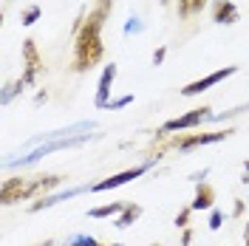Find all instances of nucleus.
I'll use <instances>...</instances> for the list:
<instances>
[{
  "instance_id": "nucleus-30",
  "label": "nucleus",
  "mask_w": 249,
  "mask_h": 246,
  "mask_svg": "<svg viewBox=\"0 0 249 246\" xmlns=\"http://www.w3.org/2000/svg\"><path fill=\"white\" fill-rule=\"evenodd\" d=\"M244 173H249V161H244Z\"/></svg>"
},
{
  "instance_id": "nucleus-1",
  "label": "nucleus",
  "mask_w": 249,
  "mask_h": 246,
  "mask_svg": "<svg viewBox=\"0 0 249 246\" xmlns=\"http://www.w3.org/2000/svg\"><path fill=\"white\" fill-rule=\"evenodd\" d=\"M113 0H96L93 9L85 15L82 26L74 31V57H71V71L74 74H88L96 62L105 57V43H102V26L110 17Z\"/></svg>"
},
{
  "instance_id": "nucleus-27",
  "label": "nucleus",
  "mask_w": 249,
  "mask_h": 246,
  "mask_svg": "<svg viewBox=\"0 0 249 246\" xmlns=\"http://www.w3.org/2000/svg\"><path fill=\"white\" fill-rule=\"evenodd\" d=\"M34 246H54V241H51V238H46L43 244H34Z\"/></svg>"
},
{
  "instance_id": "nucleus-21",
  "label": "nucleus",
  "mask_w": 249,
  "mask_h": 246,
  "mask_svg": "<svg viewBox=\"0 0 249 246\" xmlns=\"http://www.w3.org/2000/svg\"><path fill=\"white\" fill-rule=\"evenodd\" d=\"M142 29H144V26H142V20H139V17H130V20L124 23V34H139Z\"/></svg>"
},
{
  "instance_id": "nucleus-20",
  "label": "nucleus",
  "mask_w": 249,
  "mask_h": 246,
  "mask_svg": "<svg viewBox=\"0 0 249 246\" xmlns=\"http://www.w3.org/2000/svg\"><path fill=\"white\" fill-rule=\"evenodd\" d=\"M207 227H210V229H213V232H218V229H221V227H224V212H221V210H215V207H213V210H210V224H207Z\"/></svg>"
},
{
  "instance_id": "nucleus-11",
  "label": "nucleus",
  "mask_w": 249,
  "mask_h": 246,
  "mask_svg": "<svg viewBox=\"0 0 249 246\" xmlns=\"http://www.w3.org/2000/svg\"><path fill=\"white\" fill-rule=\"evenodd\" d=\"M85 190H91V187H71V190H65V193H54V195H46V198H37V201H31L29 204V212H43V210H48V207L74 198V195L85 193Z\"/></svg>"
},
{
  "instance_id": "nucleus-2",
  "label": "nucleus",
  "mask_w": 249,
  "mask_h": 246,
  "mask_svg": "<svg viewBox=\"0 0 249 246\" xmlns=\"http://www.w3.org/2000/svg\"><path fill=\"white\" fill-rule=\"evenodd\" d=\"M23 60H26V68H23L20 79L12 85V93H23L26 88H31V85L37 82L40 74H43V57H40V51L34 46V40H23Z\"/></svg>"
},
{
  "instance_id": "nucleus-14",
  "label": "nucleus",
  "mask_w": 249,
  "mask_h": 246,
  "mask_svg": "<svg viewBox=\"0 0 249 246\" xmlns=\"http://www.w3.org/2000/svg\"><path fill=\"white\" fill-rule=\"evenodd\" d=\"M139 218H142V207L136 204V201H127V204H124V210L119 212V218L113 221V227H116V229H127V227H130V224H136Z\"/></svg>"
},
{
  "instance_id": "nucleus-6",
  "label": "nucleus",
  "mask_w": 249,
  "mask_h": 246,
  "mask_svg": "<svg viewBox=\"0 0 249 246\" xmlns=\"http://www.w3.org/2000/svg\"><path fill=\"white\" fill-rule=\"evenodd\" d=\"M153 161H156V158L144 161V164H136V167H130V170H122V173H116V176H110V178H102V181L91 184V193H105V190H116V187L127 184V181H133V178L144 176V173L150 170V164H153Z\"/></svg>"
},
{
  "instance_id": "nucleus-25",
  "label": "nucleus",
  "mask_w": 249,
  "mask_h": 246,
  "mask_svg": "<svg viewBox=\"0 0 249 246\" xmlns=\"http://www.w3.org/2000/svg\"><path fill=\"white\" fill-rule=\"evenodd\" d=\"M193 238H196V232L187 227V229L181 232V246H193Z\"/></svg>"
},
{
  "instance_id": "nucleus-33",
  "label": "nucleus",
  "mask_w": 249,
  "mask_h": 246,
  "mask_svg": "<svg viewBox=\"0 0 249 246\" xmlns=\"http://www.w3.org/2000/svg\"><path fill=\"white\" fill-rule=\"evenodd\" d=\"M153 246H159V244H153Z\"/></svg>"
},
{
  "instance_id": "nucleus-3",
  "label": "nucleus",
  "mask_w": 249,
  "mask_h": 246,
  "mask_svg": "<svg viewBox=\"0 0 249 246\" xmlns=\"http://www.w3.org/2000/svg\"><path fill=\"white\" fill-rule=\"evenodd\" d=\"M215 113H213V108H207V105H201V108H193L187 110V113H181V116H176V119H170V122H164L159 130H156V139H164L167 133H181V130H193V127H198V124H204L207 119H213Z\"/></svg>"
},
{
  "instance_id": "nucleus-5",
  "label": "nucleus",
  "mask_w": 249,
  "mask_h": 246,
  "mask_svg": "<svg viewBox=\"0 0 249 246\" xmlns=\"http://www.w3.org/2000/svg\"><path fill=\"white\" fill-rule=\"evenodd\" d=\"M88 130H96V122H77L68 124V127H60V130H48V133H40L26 141V147H40L46 141H54V139H71V136H85Z\"/></svg>"
},
{
  "instance_id": "nucleus-12",
  "label": "nucleus",
  "mask_w": 249,
  "mask_h": 246,
  "mask_svg": "<svg viewBox=\"0 0 249 246\" xmlns=\"http://www.w3.org/2000/svg\"><path fill=\"white\" fill-rule=\"evenodd\" d=\"M190 207H193L196 212H207V210H213V207H215V187L207 184V181H198Z\"/></svg>"
},
{
  "instance_id": "nucleus-34",
  "label": "nucleus",
  "mask_w": 249,
  "mask_h": 246,
  "mask_svg": "<svg viewBox=\"0 0 249 246\" xmlns=\"http://www.w3.org/2000/svg\"><path fill=\"white\" fill-rule=\"evenodd\" d=\"M247 201H249V198H247Z\"/></svg>"
},
{
  "instance_id": "nucleus-23",
  "label": "nucleus",
  "mask_w": 249,
  "mask_h": 246,
  "mask_svg": "<svg viewBox=\"0 0 249 246\" xmlns=\"http://www.w3.org/2000/svg\"><path fill=\"white\" fill-rule=\"evenodd\" d=\"M244 210H247V201H244V198H235V204H232V218H241V215H244Z\"/></svg>"
},
{
  "instance_id": "nucleus-15",
  "label": "nucleus",
  "mask_w": 249,
  "mask_h": 246,
  "mask_svg": "<svg viewBox=\"0 0 249 246\" xmlns=\"http://www.w3.org/2000/svg\"><path fill=\"white\" fill-rule=\"evenodd\" d=\"M127 201H110V204H102V207H91L88 210V218H119V212L124 210Z\"/></svg>"
},
{
  "instance_id": "nucleus-18",
  "label": "nucleus",
  "mask_w": 249,
  "mask_h": 246,
  "mask_svg": "<svg viewBox=\"0 0 249 246\" xmlns=\"http://www.w3.org/2000/svg\"><path fill=\"white\" fill-rule=\"evenodd\" d=\"M40 15H43V9H40V6H29V9L20 15V23H23V26H34V23L40 20Z\"/></svg>"
},
{
  "instance_id": "nucleus-4",
  "label": "nucleus",
  "mask_w": 249,
  "mask_h": 246,
  "mask_svg": "<svg viewBox=\"0 0 249 246\" xmlns=\"http://www.w3.org/2000/svg\"><path fill=\"white\" fill-rule=\"evenodd\" d=\"M235 130L230 127H224V130H213V133H178V136H173L167 141V147H176V150H196V147H204V144H215V141H224V139H230Z\"/></svg>"
},
{
  "instance_id": "nucleus-31",
  "label": "nucleus",
  "mask_w": 249,
  "mask_h": 246,
  "mask_svg": "<svg viewBox=\"0 0 249 246\" xmlns=\"http://www.w3.org/2000/svg\"><path fill=\"white\" fill-rule=\"evenodd\" d=\"M244 246H249V238H244Z\"/></svg>"
},
{
  "instance_id": "nucleus-9",
  "label": "nucleus",
  "mask_w": 249,
  "mask_h": 246,
  "mask_svg": "<svg viewBox=\"0 0 249 246\" xmlns=\"http://www.w3.org/2000/svg\"><path fill=\"white\" fill-rule=\"evenodd\" d=\"M65 181V176L60 173H48V176H31V184H29V201L37 198H46L54 187H60Z\"/></svg>"
},
{
  "instance_id": "nucleus-8",
  "label": "nucleus",
  "mask_w": 249,
  "mask_h": 246,
  "mask_svg": "<svg viewBox=\"0 0 249 246\" xmlns=\"http://www.w3.org/2000/svg\"><path fill=\"white\" fill-rule=\"evenodd\" d=\"M29 184H31V178H26V176L6 178L3 187H0V204L3 207H12L17 201H29Z\"/></svg>"
},
{
  "instance_id": "nucleus-24",
  "label": "nucleus",
  "mask_w": 249,
  "mask_h": 246,
  "mask_svg": "<svg viewBox=\"0 0 249 246\" xmlns=\"http://www.w3.org/2000/svg\"><path fill=\"white\" fill-rule=\"evenodd\" d=\"M164 57H167V48L159 46V48L153 51V65H161V62H164Z\"/></svg>"
},
{
  "instance_id": "nucleus-28",
  "label": "nucleus",
  "mask_w": 249,
  "mask_h": 246,
  "mask_svg": "<svg viewBox=\"0 0 249 246\" xmlns=\"http://www.w3.org/2000/svg\"><path fill=\"white\" fill-rule=\"evenodd\" d=\"M244 238H249V218H247V224H244Z\"/></svg>"
},
{
  "instance_id": "nucleus-19",
  "label": "nucleus",
  "mask_w": 249,
  "mask_h": 246,
  "mask_svg": "<svg viewBox=\"0 0 249 246\" xmlns=\"http://www.w3.org/2000/svg\"><path fill=\"white\" fill-rule=\"evenodd\" d=\"M193 212H196L193 207H181V210H178V215H176V227H178V229H187V227H190V218H193Z\"/></svg>"
},
{
  "instance_id": "nucleus-26",
  "label": "nucleus",
  "mask_w": 249,
  "mask_h": 246,
  "mask_svg": "<svg viewBox=\"0 0 249 246\" xmlns=\"http://www.w3.org/2000/svg\"><path fill=\"white\" fill-rule=\"evenodd\" d=\"M207 173H210L207 167H204V170H198V173H193V176H190V181H196V184H198V181H204V176H207Z\"/></svg>"
},
{
  "instance_id": "nucleus-10",
  "label": "nucleus",
  "mask_w": 249,
  "mask_h": 246,
  "mask_svg": "<svg viewBox=\"0 0 249 246\" xmlns=\"http://www.w3.org/2000/svg\"><path fill=\"white\" fill-rule=\"evenodd\" d=\"M116 62H110L102 68V77H99V85H96V96H93V105L96 108H108V96H110V88H113V79H116Z\"/></svg>"
},
{
  "instance_id": "nucleus-32",
  "label": "nucleus",
  "mask_w": 249,
  "mask_h": 246,
  "mask_svg": "<svg viewBox=\"0 0 249 246\" xmlns=\"http://www.w3.org/2000/svg\"><path fill=\"white\" fill-rule=\"evenodd\" d=\"M167 3H170V0H161V6H167Z\"/></svg>"
},
{
  "instance_id": "nucleus-29",
  "label": "nucleus",
  "mask_w": 249,
  "mask_h": 246,
  "mask_svg": "<svg viewBox=\"0 0 249 246\" xmlns=\"http://www.w3.org/2000/svg\"><path fill=\"white\" fill-rule=\"evenodd\" d=\"M241 184H249V173H244V178H241Z\"/></svg>"
},
{
  "instance_id": "nucleus-13",
  "label": "nucleus",
  "mask_w": 249,
  "mask_h": 246,
  "mask_svg": "<svg viewBox=\"0 0 249 246\" xmlns=\"http://www.w3.org/2000/svg\"><path fill=\"white\" fill-rule=\"evenodd\" d=\"M213 20L218 26H232L238 23V6L232 0H213Z\"/></svg>"
},
{
  "instance_id": "nucleus-16",
  "label": "nucleus",
  "mask_w": 249,
  "mask_h": 246,
  "mask_svg": "<svg viewBox=\"0 0 249 246\" xmlns=\"http://www.w3.org/2000/svg\"><path fill=\"white\" fill-rule=\"evenodd\" d=\"M176 6H178V17H196L204 12V6H207V0H176Z\"/></svg>"
},
{
  "instance_id": "nucleus-7",
  "label": "nucleus",
  "mask_w": 249,
  "mask_h": 246,
  "mask_svg": "<svg viewBox=\"0 0 249 246\" xmlns=\"http://www.w3.org/2000/svg\"><path fill=\"white\" fill-rule=\"evenodd\" d=\"M232 74H238V65H224V68H218V71H213V74H207L204 79H196V82L184 85V88H181V96H198V93L210 91L213 85L224 82V79L232 77Z\"/></svg>"
},
{
  "instance_id": "nucleus-22",
  "label": "nucleus",
  "mask_w": 249,
  "mask_h": 246,
  "mask_svg": "<svg viewBox=\"0 0 249 246\" xmlns=\"http://www.w3.org/2000/svg\"><path fill=\"white\" fill-rule=\"evenodd\" d=\"M130 102H133V96H130V93H124V96H119V99H113V102H108V110L124 108V105H130Z\"/></svg>"
},
{
  "instance_id": "nucleus-17",
  "label": "nucleus",
  "mask_w": 249,
  "mask_h": 246,
  "mask_svg": "<svg viewBox=\"0 0 249 246\" xmlns=\"http://www.w3.org/2000/svg\"><path fill=\"white\" fill-rule=\"evenodd\" d=\"M65 246H119V244H102V241H96L93 235H74Z\"/></svg>"
}]
</instances>
